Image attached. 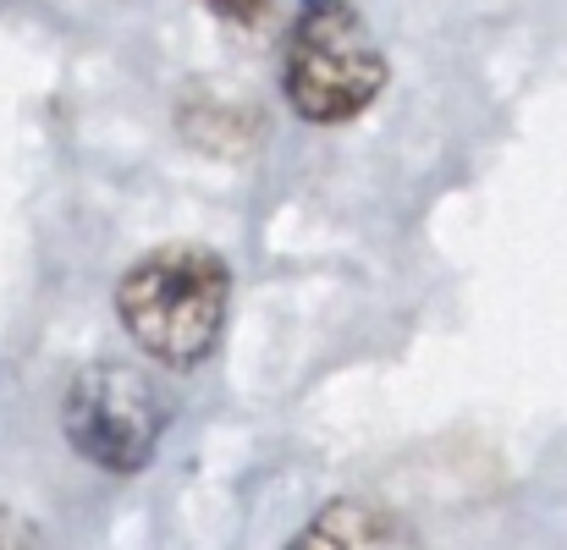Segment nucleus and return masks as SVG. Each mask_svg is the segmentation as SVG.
<instances>
[{
    "label": "nucleus",
    "mask_w": 567,
    "mask_h": 550,
    "mask_svg": "<svg viewBox=\"0 0 567 550\" xmlns=\"http://www.w3.org/2000/svg\"><path fill=\"white\" fill-rule=\"evenodd\" d=\"M61 435L100 474H144L166 440V396L122 359L83 364L61 396Z\"/></svg>",
    "instance_id": "obj_3"
},
{
    "label": "nucleus",
    "mask_w": 567,
    "mask_h": 550,
    "mask_svg": "<svg viewBox=\"0 0 567 550\" xmlns=\"http://www.w3.org/2000/svg\"><path fill=\"white\" fill-rule=\"evenodd\" d=\"M287 550H424V546L391 507L364 501V496H342V501H326L287 540Z\"/></svg>",
    "instance_id": "obj_4"
},
{
    "label": "nucleus",
    "mask_w": 567,
    "mask_h": 550,
    "mask_svg": "<svg viewBox=\"0 0 567 550\" xmlns=\"http://www.w3.org/2000/svg\"><path fill=\"white\" fill-rule=\"evenodd\" d=\"M391 83V61L375 28L353 0H303L287 50H281V94L309 127L359 122Z\"/></svg>",
    "instance_id": "obj_2"
},
{
    "label": "nucleus",
    "mask_w": 567,
    "mask_h": 550,
    "mask_svg": "<svg viewBox=\"0 0 567 550\" xmlns=\"http://www.w3.org/2000/svg\"><path fill=\"white\" fill-rule=\"evenodd\" d=\"M0 550H50V546H44L33 518H22L17 507H0Z\"/></svg>",
    "instance_id": "obj_5"
},
{
    "label": "nucleus",
    "mask_w": 567,
    "mask_h": 550,
    "mask_svg": "<svg viewBox=\"0 0 567 550\" xmlns=\"http://www.w3.org/2000/svg\"><path fill=\"white\" fill-rule=\"evenodd\" d=\"M231 264L204 242H161L116 281V320L161 369H198L226 336Z\"/></svg>",
    "instance_id": "obj_1"
},
{
    "label": "nucleus",
    "mask_w": 567,
    "mask_h": 550,
    "mask_svg": "<svg viewBox=\"0 0 567 550\" xmlns=\"http://www.w3.org/2000/svg\"><path fill=\"white\" fill-rule=\"evenodd\" d=\"M198 6H209V11L226 17V22H259V17L270 11V0H198Z\"/></svg>",
    "instance_id": "obj_6"
}]
</instances>
